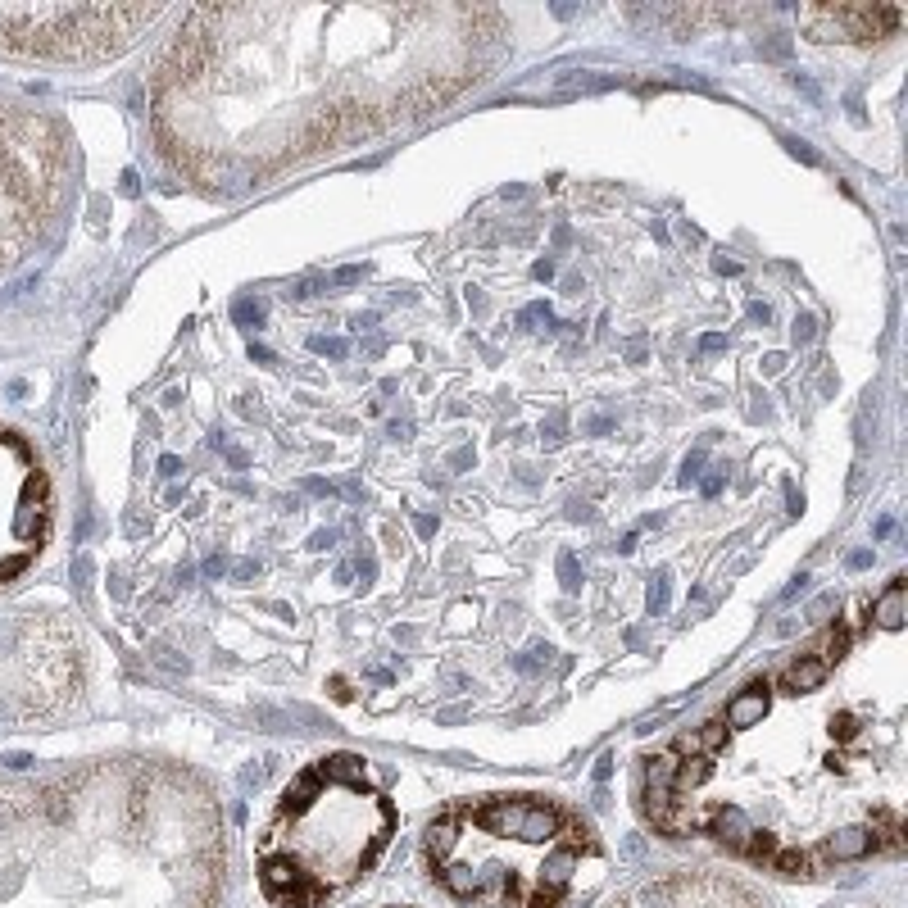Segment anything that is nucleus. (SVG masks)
I'll list each match as a JSON object with an SVG mask.
<instances>
[{
  "mask_svg": "<svg viewBox=\"0 0 908 908\" xmlns=\"http://www.w3.org/2000/svg\"><path fill=\"white\" fill-rule=\"evenodd\" d=\"M822 681H827V663L822 659H800L786 668V686L790 691H818Z\"/></svg>",
  "mask_w": 908,
  "mask_h": 908,
  "instance_id": "obj_8",
  "label": "nucleus"
},
{
  "mask_svg": "<svg viewBox=\"0 0 908 908\" xmlns=\"http://www.w3.org/2000/svg\"><path fill=\"white\" fill-rule=\"evenodd\" d=\"M872 618H877L881 627H899V622H904V582H895L886 595H881L877 609H872Z\"/></svg>",
  "mask_w": 908,
  "mask_h": 908,
  "instance_id": "obj_9",
  "label": "nucleus"
},
{
  "mask_svg": "<svg viewBox=\"0 0 908 908\" xmlns=\"http://www.w3.org/2000/svg\"><path fill=\"white\" fill-rule=\"evenodd\" d=\"M223 568H227L223 559H209V563H205V573H209V577H223Z\"/></svg>",
  "mask_w": 908,
  "mask_h": 908,
  "instance_id": "obj_28",
  "label": "nucleus"
},
{
  "mask_svg": "<svg viewBox=\"0 0 908 908\" xmlns=\"http://www.w3.org/2000/svg\"><path fill=\"white\" fill-rule=\"evenodd\" d=\"M359 277H364V268H341V273H336V282H341V287H350V282H359Z\"/></svg>",
  "mask_w": 908,
  "mask_h": 908,
  "instance_id": "obj_21",
  "label": "nucleus"
},
{
  "mask_svg": "<svg viewBox=\"0 0 908 908\" xmlns=\"http://www.w3.org/2000/svg\"><path fill=\"white\" fill-rule=\"evenodd\" d=\"M763 718H768V686L763 681L727 704V727H759Z\"/></svg>",
  "mask_w": 908,
  "mask_h": 908,
  "instance_id": "obj_6",
  "label": "nucleus"
},
{
  "mask_svg": "<svg viewBox=\"0 0 908 908\" xmlns=\"http://www.w3.org/2000/svg\"><path fill=\"white\" fill-rule=\"evenodd\" d=\"M586 849L591 836L541 800H491L427 831L436 877L454 895L500 908H554Z\"/></svg>",
  "mask_w": 908,
  "mask_h": 908,
  "instance_id": "obj_1",
  "label": "nucleus"
},
{
  "mask_svg": "<svg viewBox=\"0 0 908 908\" xmlns=\"http://www.w3.org/2000/svg\"><path fill=\"white\" fill-rule=\"evenodd\" d=\"M559 432H563V414H554V418H550V427H545V441H550V445H559V441H563Z\"/></svg>",
  "mask_w": 908,
  "mask_h": 908,
  "instance_id": "obj_17",
  "label": "nucleus"
},
{
  "mask_svg": "<svg viewBox=\"0 0 908 908\" xmlns=\"http://www.w3.org/2000/svg\"><path fill=\"white\" fill-rule=\"evenodd\" d=\"M722 346H727V341H722V336H718V332L700 336V350H704V355H713V350H722Z\"/></svg>",
  "mask_w": 908,
  "mask_h": 908,
  "instance_id": "obj_19",
  "label": "nucleus"
},
{
  "mask_svg": "<svg viewBox=\"0 0 908 908\" xmlns=\"http://www.w3.org/2000/svg\"><path fill=\"white\" fill-rule=\"evenodd\" d=\"M155 10H55V5H0V50L46 60H100L132 46Z\"/></svg>",
  "mask_w": 908,
  "mask_h": 908,
  "instance_id": "obj_3",
  "label": "nucleus"
},
{
  "mask_svg": "<svg viewBox=\"0 0 908 908\" xmlns=\"http://www.w3.org/2000/svg\"><path fill=\"white\" fill-rule=\"evenodd\" d=\"M668 609V577H659V586L650 591V613H663Z\"/></svg>",
  "mask_w": 908,
  "mask_h": 908,
  "instance_id": "obj_14",
  "label": "nucleus"
},
{
  "mask_svg": "<svg viewBox=\"0 0 908 908\" xmlns=\"http://www.w3.org/2000/svg\"><path fill=\"white\" fill-rule=\"evenodd\" d=\"M781 368H786V355H768V359H763V373H781Z\"/></svg>",
  "mask_w": 908,
  "mask_h": 908,
  "instance_id": "obj_24",
  "label": "nucleus"
},
{
  "mask_svg": "<svg viewBox=\"0 0 908 908\" xmlns=\"http://www.w3.org/2000/svg\"><path fill=\"white\" fill-rule=\"evenodd\" d=\"M391 831V813L364 781H336L323 768L296 790L273 818L264 840L259 881L282 908H314L368 868Z\"/></svg>",
  "mask_w": 908,
  "mask_h": 908,
  "instance_id": "obj_2",
  "label": "nucleus"
},
{
  "mask_svg": "<svg viewBox=\"0 0 908 908\" xmlns=\"http://www.w3.org/2000/svg\"><path fill=\"white\" fill-rule=\"evenodd\" d=\"M178 468H182V459H178V454H164V459H159V473H164V477H173Z\"/></svg>",
  "mask_w": 908,
  "mask_h": 908,
  "instance_id": "obj_20",
  "label": "nucleus"
},
{
  "mask_svg": "<svg viewBox=\"0 0 908 908\" xmlns=\"http://www.w3.org/2000/svg\"><path fill=\"white\" fill-rule=\"evenodd\" d=\"M232 577H237V582H250V577H255V563L241 559V563H237V573H232Z\"/></svg>",
  "mask_w": 908,
  "mask_h": 908,
  "instance_id": "obj_23",
  "label": "nucleus"
},
{
  "mask_svg": "<svg viewBox=\"0 0 908 908\" xmlns=\"http://www.w3.org/2000/svg\"><path fill=\"white\" fill-rule=\"evenodd\" d=\"M559 577H563V591H577V586H582V573H577L573 554H563V559H559Z\"/></svg>",
  "mask_w": 908,
  "mask_h": 908,
  "instance_id": "obj_12",
  "label": "nucleus"
},
{
  "mask_svg": "<svg viewBox=\"0 0 908 908\" xmlns=\"http://www.w3.org/2000/svg\"><path fill=\"white\" fill-rule=\"evenodd\" d=\"M700 468H704V450H695L686 464H681V482H695L700 477Z\"/></svg>",
  "mask_w": 908,
  "mask_h": 908,
  "instance_id": "obj_16",
  "label": "nucleus"
},
{
  "mask_svg": "<svg viewBox=\"0 0 908 908\" xmlns=\"http://www.w3.org/2000/svg\"><path fill=\"white\" fill-rule=\"evenodd\" d=\"M532 273H536V277H541V282H550V277H554V259H541V264H536V268H532Z\"/></svg>",
  "mask_w": 908,
  "mask_h": 908,
  "instance_id": "obj_25",
  "label": "nucleus"
},
{
  "mask_svg": "<svg viewBox=\"0 0 908 908\" xmlns=\"http://www.w3.org/2000/svg\"><path fill=\"white\" fill-rule=\"evenodd\" d=\"M795 341H813V318H795Z\"/></svg>",
  "mask_w": 908,
  "mask_h": 908,
  "instance_id": "obj_18",
  "label": "nucleus"
},
{
  "mask_svg": "<svg viewBox=\"0 0 908 908\" xmlns=\"http://www.w3.org/2000/svg\"><path fill=\"white\" fill-rule=\"evenodd\" d=\"M232 314H237V323H246V327L264 323V305H259V300H237V309H232Z\"/></svg>",
  "mask_w": 908,
  "mask_h": 908,
  "instance_id": "obj_11",
  "label": "nucleus"
},
{
  "mask_svg": "<svg viewBox=\"0 0 908 908\" xmlns=\"http://www.w3.org/2000/svg\"><path fill=\"white\" fill-rule=\"evenodd\" d=\"M309 350H314V355H327V359H346L350 355V341H341V336H314V341H309Z\"/></svg>",
  "mask_w": 908,
  "mask_h": 908,
  "instance_id": "obj_10",
  "label": "nucleus"
},
{
  "mask_svg": "<svg viewBox=\"0 0 908 908\" xmlns=\"http://www.w3.org/2000/svg\"><path fill=\"white\" fill-rule=\"evenodd\" d=\"M722 491V477H704V495H718Z\"/></svg>",
  "mask_w": 908,
  "mask_h": 908,
  "instance_id": "obj_29",
  "label": "nucleus"
},
{
  "mask_svg": "<svg viewBox=\"0 0 908 908\" xmlns=\"http://www.w3.org/2000/svg\"><path fill=\"white\" fill-rule=\"evenodd\" d=\"M722 745H727V722H704L700 731L681 736V741H677V754H700V759H709V754H718Z\"/></svg>",
  "mask_w": 908,
  "mask_h": 908,
  "instance_id": "obj_7",
  "label": "nucleus"
},
{
  "mask_svg": "<svg viewBox=\"0 0 908 908\" xmlns=\"http://www.w3.org/2000/svg\"><path fill=\"white\" fill-rule=\"evenodd\" d=\"M46 532V477L10 432H0V582L14 577Z\"/></svg>",
  "mask_w": 908,
  "mask_h": 908,
  "instance_id": "obj_4",
  "label": "nucleus"
},
{
  "mask_svg": "<svg viewBox=\"0 0 908 908\" xmlns=\"http://www.w3.org/2000/svg\"><path fill=\"white\" fill-rule=\"evenodd\" d=\"M800 19L813 28L818 41H863L877 37V32L895 28L899 10H886V5H827V10H800Z\"/></svg>",
  "mask_w": 908,
  "mask_h": 908,
  "instance_id": "obj_5",
  "label": "nucleus"
},
{
  "mask_svg": "<svg viewBox=\"0 0 908 908\" xmlns=\"http://www.w3.org/2000/svg\"><path fill=\"white\" fill-rule=\"evenodd\" d=\"M518 323H545V327H554V314H550V305H527L523 314H518Z\"/></svg>",
  "mask_w": 908,
  "mask_h": 908,
  "instance_id": "obj_13",
  "label": "nucleus"
},
{
  "mask_svg": "<svg viewBox=\"0 0 908 908\" xmlns=\"http://www.w3.org/2000/svg\"><path fill=\"white\" fill-rule=\"evenodd\" d=\"M305 491H309V495H332V486H327V482H318V477H309V482H305Z\"/></svg>",
  "mask_w": 908,
  "mask_h": 908,
  "instance_id": "obj_26",
  "label": "nucleus"
},
{
  "mask_svg": "<svg viewBox=\"0 0 908 908\" xmlns=\"http://www.w3.org/2000/svg\"><path fill=\"white\" fill-rule=\"evenodd\" d=\"M332 541H336V532H314V536H309V545H314V550H327Z\"/></svg>",
  "mask_w": 908,
  "mask_h": 908,
  "instance_id": "obj_22",
  "label": "nucleus"
},
{
  "mask_svg": "<svg viewBox=\"0 0 908 908\" xmlns=\"http://www.w3.org/2000/svg\"><path fill=\"white\" fill-rule=\"evenodd\" d=\"M872 563V554L868 550H859V554H849V568H868Z\"/></svg>",
  "mask_w": 908,
  "mask_h": 908,
  "instance_id": "obj_27",
  "label": "nucleus"
},
{
  "mask_svg": "<svg viewBox=\"0 0 908 908\" xmlns=\"http://www.w3.org/2000/svg\"><path fill=\"white\" fill-rule=\"evenodd\" d=\"M849 645V636H845V627H831L827 632V645H822V654H840Z\"/></svg>",
  "mask_w": 908,
  "mask_h": 908,
  "instance_id": "obj_15",
  "label": "nucleus"
}]
</instances>
